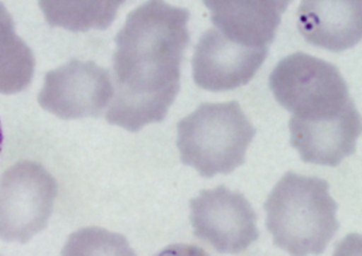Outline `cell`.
<instances>
[{
  "label": "cell",
  "mask_w": 362,
  "mask_h": 256,
  "mask_svg": "<svg viewBox=\"0 0 362 256\" xmlns=\"http://www.w3.org/2000/svg\"><path fill=\"white\" fill-rule=\"evenodd\" d=\"M298 30L313 46L332 52L349 50L360 42V0H306L298 8Z\"/></svg>",
  "instance_id": "30bf717a"
},
{
  "label": "cell",
  "mask_w": 362,
  "mask_h": 256,
  "mask_svg": "<svg viewBox=\"0 0 362 256\" xmlns=\"http://www.w3.org/2000/svg\"><path fill=\"white\" fill-rule=\"evenodd\" d=\"M190 13L152 0L129 13L115 39V95L107 122L129 132L165 120L181 86Z\"/></svg>",
  "instance_id": "6da1fadb"
},
{
  "label": "cell",
  "mask_w": 362,
  "mask_h": 256,
  "mask_svg": "<svg viewBox=\"0 0 362 256\" xmlns=\"http://www.w3.org/2000/svg\"><path fill=\"white\" fill-rule=\"evenodd\" d=\"M57 196L53 176L35 162L21 161L0 178V239L25 243L46 226Z\"/></svg>",
  "instance_id": "5b68a950"
},
{
  "label": "cell",
  "mask_w": 362,
  "mask_h": 256,
  "mask_svg": "<svg viewBox=\"0 0 362 256\" xmlns=\"http://www.w3.org/2000/svg\"><path fill=\"white\" fill-rule=\"evenodd\" d=\"M3 141H4L3 128H1V122H0V151H1V148H3Z\"/></svg>",
  "instance_id": "5bb4252c"
},
{
  "label": "cell",
  "mask_w": 362,
  "mask_h": 256,
  "mask_svg": "<svg viewBox=\"0 0 362 256\" xmlns=\"http://www.w3.org/2000/svg\"><path fill=\"white\" fill-rule=\"evenodd\" d=\"M290 142L308 163L337 167L356 151L361 134L356 107L331 118L302 122L290 119Z\"/></svg>",
  "instance_id": "ba28073f"
},
{
  "label": "cell",
  "mask_w": 362,
  "mask_h": 256,
  "mask_svg": "<svg viewBox=\"0 0 362 256\" xmlns=\"http://www.w3.org/2000/svg\"><path fill=\"white\" fill-rule=\"evenodd\" d=\"M269 48L244 46L228 39L216 27L202 34L192 56V76L199 88L230 91L253 78L267 59Z\"/></svg>",
  "instance_id": "52a82bcc"
},
{
  "label": "cell",
  "mask_w": 362,
  "mask_h": 256,
  "mask_svg": "<svg viewBox=\"0 0 362 256\" xmlns=\"http://www.w3.org/2000/svg\"><path fill=\"white\" fill-rule=\"evenodd\" d=\"M155 256H210L204 250L194 245L187 243H174L165 247V250Z\"/></svg>",
  "instance_id": "7c38bea8"
},
{
  "label": "cell",
  "mask_w": 362,
  "mask_h": 256,
  "mask_svg": "<svg viewBox=\"0 0 362 256\" xmlns=\"http://www.w3.org/2000/svg\"><path fill=\"white\" fill-rule=\"evenodd\" d=\"M190 209L194 237L218 253H244L260 237L250 202L224 185L202 190Z\"/></svg>",
  "instance_id": "8992f818"
},
{
  "label": "cell",
  "mask_w": 362,
  "mask_h": 256,
  "mask_svg": "<svg viewBox=\"0 0 362 256\" xmlns=\"http://www.w3.org/2000/svg\"><path fill=\"white\" fill-rule=\"evenodd\" d=\"M61 256H138L124 235L86 227L70 235Z\"/></svg>",
  "instance_id": "8fae6325"
},
{
  "label": "cell",
  "mask_w": 362,
  "mask_h": 256,
  "mask_svg": "<svg viewBox=\"0 0 362 256\" xmlns=\"http://www.w3.org/2000/svg\"><path fill=\"white\" fill-rule=\"evenodd\" d=\"M254 135L237 100L204 103L178 122L177 148L185 165L211 178L240 167Z\"/></svg>",
  "instance_id": "3957f363"
},
{
  "label": "cell",
  "mask_w": 362,
  "mask_h": 256,
  "mask_svg": "<svg viewBox=\"0 0 362 256\" xmlns=\"http://www.w3.org/2000/svg\"><path fill=\"white\" fill-rule=\"evenodd\" d=\"M211 23L225 37L244 46L268 48L276 35L282 14L289 1H204Z\"/></svg>",
  "instance_id": "9c48e42d"
},
{
  "label": "cell",
  "mask_w": 362,
  "mask_h": 256,
  "mask_svg": "<svg viewBox=\"0 0 362 256\" xmlns=\"http://www.w3.org/2000/svg\"><path fill=\"white\" fill-rule=\"evenodd\" d=\"M360 248H361L360 235L352 234L345 238L343 243H339L334 256H360L361 253Z\"/></svg>",
  "instance_id": "4fadbf2b"
},
{
  "label": "cell",
  "mask_w": 362,
  "mask_h": 256,
  "mask_svg": "<svg viewBox=\"0 0 362 256\" xmlns=\"http://www.w3.org/2000/svg\"><path fill=\"white\" fill-rule=\"evenodd\" d=\"M337 209L327 182L289 171L264 204L266 226L290 256L320 255L339 228Z\"/></svg>",
  "instance_id": "7a4b0ae2"
},
{
  "label": "cell",
  "mask_w": 362,
  "mask_h": 256,
  "mask_svg": "<svg viewBox=\"0 0 362 256\" xmlns=\"http://www.w3.org/2000/svg\"><path fill=\"white\" fill-rule=\"evenodd\" d=\"M269 86L291 118L302 122L331 118L356 107L338 68L309 54L293 53L281 59L270 75Z\"/></svg>",
  "instance_id": "277c9868"
}]
</instances>
